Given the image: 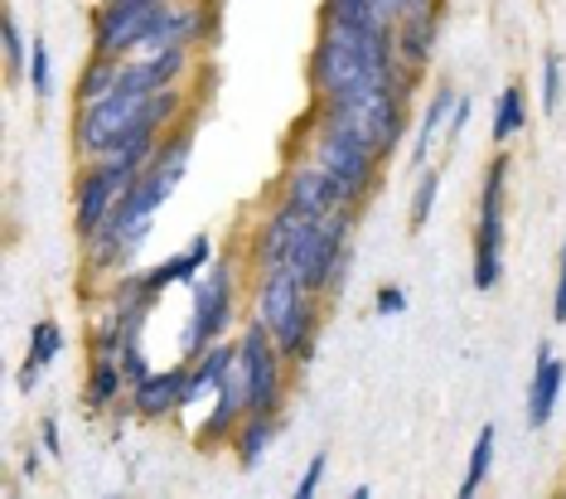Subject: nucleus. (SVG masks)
Wrapping results in <instances>:
<instances>
[{
  "label": "nucleus",
  "instance_id": "f257e3e1",
  "mask_svg": "<svg viewBox=\"0 0 566 499\" xmlns=\"http://www.w3.org/2000/svg\"><path fill=\"white\" fill-rule=\"evenodd\" d=\"M301 156L325 165L334 180L349 189V199L358 204V209L378 195L382 160H388L364 132H358V126L339 122V117H325V112H315V107H311V117H305V126H301Z\"/></svg>",
  "mask_w": 566,
  "mask_h": 499
},
{
  "label": "nucleus",
  "instance_id": "f03ea898",
  "mask_svg": "<svg viewBox=\"0 0 566 499\" xmlns=\"http://www.w3.org/2000/svg\"><path fill=\"white\" fill-rule=\"evenodd\" d=\"M238 297H242V267L233 258H213L209 272L189 287V320H185V335H179V354L185 360L203 354L213 340H233L228 330L238 320Z\"/></svg>",
  "mask_w": 566,
  "mask_h": 499
},
{
  "label": "nucleus",
  "instance_id": "7ed1b4c3",
  "mask_svg": "<svg viewBox=\"0 0 566 499\" xmlns=\"http://www.w3.org/2000/svg\"><path fill=\"white\" fill-rule=\"evenodd\" d=\"M504 189H509V156L484 165L480 204H474V238H470V281L474 291H494L504 281Z\"/></svg>",
  "mask_w": 566,
  "mask_h": 499
},
{
  "label": "nucleus",
  "instance_id": "20e7f679",
  "mask_svg": "<svg viewBox=\"0 0 566 499\" xmlns=\"http://www.w3.org/2000/svg\"><path fill=\"white\" fill-rule=\"evenodd\" d=\"M291 360L262 320H248L238 335V383L248 393V413H281L291 393Z\"/></svg>",
  "mask_w": 566,
  "mask_h": 499
},
{
  "label": "nucleus",
  "instance_id": "39448f33",
  "mask_svg": "<svg viewBox=\"0 0 566 499\" xmlns=\"http://www.w3.org/2000/svg\"><path fill=\"white\" fill-rule=\"evenodd\" d=\"M150 97H136V93H122L117 87V93L73 107V156L78 160H107L112 150H117V141L146 117Z\"/></svg>",
  "mask_w": 566,
  "mask_h": 499
},
{
  "label": "nucleus",
  "instance_id": "423d86ee",
  "mask_svg": "<svg viewBox=\"0 0 566 499\" xmlns=\"http://www.w3.org/2000/svg\"><path fill=\"white\" fill-rule=\"evenodd\" d=\"M140 170L122 160H78V180H73V233L78 242H87L93 233H102V223L112 219L122 189L136 180Z\"/></svg>",
  "mask_w": 566,
  "mask_h": 499
},
{
  "label": "nucleus",
  "instance_id": "0eeeda50",
  "mask_svg": "<svg viewBox=\"0 0 566 499\" xmlns=\"http://www.w3.org/2000/svg\"><path fill=\"white\" fill-rule=\"evenodd\" d=\"M165 0H97L93 10V49L112 59H136L150 34V20Z\"/></svg>",
  "mask_w": 566,
  "mask_h": 499
},
{
  "label": "nucleus",
  "instance_id": "6e6552de",
  "mask_svg": "<svg viewBox=\"0 0 566 499\" xmlns=\"http://www.w3.org/2000/svg\"><path fill=\"white\" fill-rule=\"evenodd\" d=\"M276 199L305 209L311 219H329V214H344V209L358 214V204L349 199V189L334 180L325 165H315L311 156H291L286 160V170H281V180H276Z\"/></svg>",
  "mask_w": 566,
  "mask_h": 499
},
{
  "label": "nucleus",
  "instance_id": "1a4fd4ad",
  "mask_svg": "<svg viewBox=\"0 0 566 499\" xmlns=\"http://www.w3.org/2000/svg\"><path fill=\"white\" fill-rule=\"evenodd\" d=\"M305 219H311L305 209H295V204L276 199L272 209H266V219H256L252 238H248V277H256V272H276V267H286V258H291L295 238H301Z\"/></svg>",
  "mask_w": 566,
  "mask_h": 499
},
{
  "label": "nucleus",
  "instance_id": "9d476101",
  "mask_svg": "<svg viewBox=\"0 0 566 499\" xmlns=\"http://www.w3.org/2000/svg\"><path fill=\"white\" fill-rule=\"evenodd\" d=\"M189 69H195V44H170V49H150V54L122 59V93L150 97L165 87H185Z\"/></svg>",
  "mask_w": 566,
  "mask_h": 499
},
{
  "label": "nucleus",
  "instance_id": "9b49d317",
  "mask_svg": "<svg viewBox=\"0 0 566 499\" xmlns=\"http://www.w3.org/2000/svg\"><path fill=\"white\" fill-rule=\"evenodd\" d=\"M126 407H132V417H140V422H170L179 413H189V364L156 368L146 383L132 388Z\"/></svg>",
  "mask_w": 566,
  "mask_h": 499
},
{
  "label": "nucleus",
  "instance_id": "f8f14e48",
  "mask_svg": "<svg viewBox=\"0 0 566 499\" xmlns=\"http://www.w3.org/2000/svg\"><path fill=\"white\" fill-rule=\"evenodd\" d=\"M305 297H315V291H305L301 277L286 272V267H276V272H256L252 277V320H262L266 330H281L286 325V315Z\"/></svg>",
  "mask_w": 566,
  "mask_h": 499
},
{
  "label": "nucleus",
  "instance_id": "ddd939ff",
  "mask_svg": "<svg viewBox=\"0 0 566 499\" xmlns=\"http://www.w3.org/2000/svg\"><path fill=\"white\" fill-rule=\"evenodd\" d=\"M242 417H248V393H242L238 383V368L223 378V388L209 398V413H203L199 432H195V446L199 451H218V446L233 441V432L242 427Z\"/></svg>",
  "mask_w": 566,
  "mask_h": 499
},
{
  "label": "nucleus",
  "instance_id": "4468645a",
  "mask_svg": "<svg viewBox=\"0 0 566 499\" xmlns=\"http://www.w3.org/2000/svg\"><path fill=\"white\" fill-rule=\"evenodd\" d=\"M213 252H218L213 238L209 233H195L179 252H170V258H160L156 267H150V291L165 297L170 287H195V281L213 267Z\"/></svg>",
  "mask_w": 566,
  "mask_h": 499
},
{
  "label": "nucleus",
  "instance_id": "2eb2a0df",
  "mask_svg": "<svg viewBox=\"0 0 566 499\" xmlns=\"http://www.w3.org/2000/svg\"><path fill=\"white\" fill-rule=\"evenodd\" d=\"M562 383H566V364L543 344V350H537V364H533V378H527V403H523V417H527V427L533 432L547 427V422L557 417Z\"/></svg>",
  "mask_w": 566,
  "mask_h": 499
},
{
  "label": "nucleus",
  "instance_id": "dca6fc26",
  "mask_svg": "<svg viewBox=\"0 0 566 499\" xmlns=\"http://www.w3.org/2000/svg\"><path fill=\"white\" fill-rule=\"evenodd\" d=\"M325 311H329V305L319 301V297H305V301L286 315V325L272 330L276 344H281V354L291 360V368H305V364H311V354H315V344H319V330H325Z\"/></svg>",
  "mask_w": 566,
  "mask_h": 499
},
{
  "label": "nucleus",
  "instance_id": "f3484780",
  "mask_svg": "<svg viewBox=\"0 0 566 499\" xmlns=\"http://www.w3.org/2000/svg\"><path fill=\"white\" fill-rule=\"evenodd\" d=\"M441 6L446 0H427V6L407 10L402 20H397V59L407 63V69H427L431 49H436V34H441Z\"/></svg>",
  "mask_w": 566,
  "mask_h": 499
},
{
  "label": "nucleus",
  "instance_id": "a211bd4d",
  "mask_svg": "<svg viewBox=\"0 0 566 499\" xmlns=\"http://www.w3.org/2000/svg\"><path fill=\"white\" fill-rule=\"evenodd\" d=\"M455 102H460V93H455L450 83H441V87H436V93L427 97L417 132H411V156H407L411 170H427V165H431V150L446 141V126H450V112H455Z\"/></svg>",
  "mask_w": 566,
  "mask_h": 499
},
{
  "label": "nucleus",
  "instance_id": "6ab92c4d",
  "mask_svg": "<svg viewBox=\"0 0 566 499\" xmlns=\"http://www.w3.org/2000/svg\"><path fill=\"white\" fill-rule=\"evenodd\" d=\"M126 398H132V378H126L122 360L93 354L87 360V383H83V407H93V413H126Z\"/></svg>",
  "mask_w": 566,
  "mask_h": 499
},
{
  "label": "nucleus",
  "instance_id": "aec40b11",
  "mask_svg": "<svg viewBox=\"0 0 566 499\" xmlns=\"http://www.w3.org/2000/svg\"><path fill=\"white\" fill-rule=\"evenodd\" d=\"M189 364V407L203 403V398H213L218 388H223V378L238 368V335L233 340H213L203 354H195V360H185Z\"/></svg>",
  "mask_w": 566,
  "mask_h": 499
},
{
  "label": "nucleus",
  "instance_id": "412c9836",
  "mask_svg": "<svg viewBox=\"0 0 566 499\" xmlns=\"http://www.w3.org/2000/svg\"><path fill=\"white\" fill-rule=\"evenodd\" d=\"M276 437H281V413H248L242 427L233 432V441H228V451H233V460L242 470H256Z\"/></svg>",
  "mask_w": 566,
  "mask_h": 499
},
{
  "label": "nucleus",
  "instance_id": "4be33fe9",
  "mask_svg": "<svg viewBox=\"0 0 566 499\" xmlns=\"http://www.w3.org/2000/svg\"><path fill=\"white\" fill-rule=\"evenodd\" d=\"M63 325L59 320H34V330H30V350H24V364H20V388L24 393H34L44 383V368L63 354Z\"/></svg>",
  "mask_w": 566,
  "mask_h": 499
},
{
  "label": "nucleus",
  "instance_id": "5701e85b",
  "mask_svg": "<svg viewBox=\"0 0 566 499\" xmlns=\"http://www.w3.org/2000/svg\"><path fill=\"white\" fill-rule=\"evenodd\" d=\"M494 451H499V427H494V422H484V427L474 432V441H470L465 476H460V499H474L484 490L489 470H494Z\"/></svg>",
  "mask_w": 566,
  "mask_h": 499
},
{
  "label": "nucleus",
  "instance_id": "b1692460",
  "mask_svg": "<svg viewBox=\"0 0 566 499\" xmlns=\"http://www.w3.org/2000/svg\"><path fill=\"white\" fill-rule=\"evenodd\" d=\"M117 83H122V59L97 54V49H93V59H87L83 73H78V87H73V107H83V102H97V97L117 93Z\"/></svg>",
  "mask_w": 566,
  "mask_h": 499
},
{
  "label": "nucleus",
  "instance_id": "393cba45",
  "mask_svg": "<svg viewBox=\"0 0 566 499\" xmlns=\"http://www.w3.org/2000/svg\"><path fill=\"white\" fill-rule=\"evenodd\" d=\"M527 126V93L518 83H509L504 93L494 97V117H489V136H494V146H509L513 136H523Z\"/></svg>",
  "mask_w": 566,
  "mask_h": 499
},
{
  "label": "nucleus",
  "instance_id": "a878e982",
  "mask_svg": "<svg viewBox=\"0 0 566 499\" xmlns=\"http://www.w3.org/2000/svg\"><path fill=\"white\" fill-rule=\"evenodd\" d=\"M436 204H441V170H417V185H411V204H407V228L421 233L436 219Z\"/></svg>",
  "mask_w": 566,
  "mask_h": 499
},
{
  "label": "nucleus",
  "instance_id": "bb28decb",
  "mask_svg": "<svg viewBox=\"0 0 566 499\" xmlns=\"http://www.w3.org/2000/svg\"><path fill=\"white\" fill-rule=\"evenodd\" d=\"M0 49H6V73H10V79H24V69H30V49H34V44H24V34H20V20H15V15H6V24H0Z\"/></svg>",
  "mask_w": 566,
  "mask_h": 499
},
{
  "label": "nucleus",
  "instance_id": "cd10ccee",
  "mask_svg": "<svg viewBox=\"0 0 566 499\" xmlns=\"http://www.w3.org/2000/svg\"><path fill=\"white\" fill-rule=\"evenodd\" d=\"M562 87H566V59L552 49V54L543 59V87H537V102H543L547 117L562 107Z\"/></svg>",
  "mask_w": 566,
  "mask_h": 499
},
{
  "label": "nucleus",
  "instance_id": "c85d7f7f",
  "mask_svg": "<svg viewBox=\"0 0 566 499\" xmlns=\"http://www.w3.org/2000/svg\"><path fill=\"white\" fill-rule=\"evenodd\" d=\"M24 83H30L34 97H54V59H49V44L34 40L30 49V69H24Z\"/></svg>",
  "mask_w": 566,
  "mask_h": 499
},
{
  "label": "nucleus",
  "instance_id": "c756f323",
  "mask_svg": "<svg viewBox=\"0 0 566 499\" xmlns=\"http://www.w3.org/2000/svg\"><path fill=\"white\" fill-rule=\"evenodd\" d=\"M325 470H329V456H325V451H315V456H311V466L301 470V480H295V490H291V495H295V499H315V495H319V485H325Z\"/></svg>",
  "mask_w": 566,
  "mask_h": 499
},
{
  "label": "nucleus",
  "instance_id": "7c9ffc66",
  "mask_svg": "<svg viewBox=\"0 0 566 499\" xmlns=\"http://www.w3.org/2000/svg\"><path fill=\"white\" fill-rule=\"evenodd\" d=\"M117 360H122V368H126V378H132V388L156 374V368H150V360H146V350H140V340H126V350L117 354Z\"/></svg>",
  "mask_w": 566,
  "mask_h": 499
},
{
  "label": "nucleus",
  "instance_id": "2f4dec72",
  "mask_svg": "<svg viewBox=\"0 0 566 499\" xmlns=\"http://www.w3.org/2000/svg\"><path fill=\"white\" fill-rule=\"evenodd\" d=\"M373 311H378L382 320H388V315H402V311H407V291H402V287H382L378 297H373Z\"/></svg>",
  "mask_w": 566,
  "mask_h": 499
},
{
  "label": "nucleus",
  "instance_id": "473e14b6",
  "mask_svg": "<svg viewBox=\"0 0 566 499\" xmlns=\"http://www.w3.org/2000/svg\"><path fill=\"white\" fill-rule=\"evenodd\" d=\"M470 117H474V102L460 93V102H455V112H450V126H446V141H460L465 136V126H470Z\"/></svg>",
  "mask_w": 566,
  "mask_h": 499
},
{
  "label": "nucleus",
  "instance_id": "72a5a7b5",
  "mask_svg": "<svg viewBox=\"0 0 566 499\" xmlns=\"http://www.w3.org/2000/svg\"><path fill=\"white\" fill-rule=\"evenodd\" d=\"M552 320L566 325V242H562V267H557V291H552Z\"/></svg>",
  "mask_w": 566,
  "mask_h": 499
},
{
  "label": "nucleus",
  "instance_id": "f704fd0d",
  "mask_svg": "<svg viewBox=\"0 0 566 499\" xmlns=\"http://www.w3.org/2000/svg\"><path fill=\"white\" fill-rule=\"evenodd\" d=\"M40 446H44L49 456H59V451H63V432H59V417H44V422H40Z\"/></svg>",
  "mask_w": 566,
  "mask_h": 499
},
{
  "label": "nucleus",
  "instance_id": "c9c22d12",
  "mask_svg": "<svg viewBox=\"0 0 566 499\" xmlns=\"http://www.w3.org/2000/svg\"><path fill=\"white\" fill-rule=\"evenodd\" d=\"M44 446H30V451H24V460H20V470H24V476H30V480H40V470H44Z\"/></svg>",
  "mask_w": 566,
  "mask_h": 499
},
{
  "label": "nucleus",
  "instance_id": "e433bc0d",
  "mask_svg": "<svg viewBox=\"0 0 566 499\" xmlns=\"http://www.w3.org/2000/svg\"><path fill=\"white\" fill-rule=\"evenodd\" d=\"M417 6H427V0H382V10H388L392 20H402L407 10H417Z\"/></svg>",
  "mask_w": 566,
  "mask_h": 499
}]
</instances>
